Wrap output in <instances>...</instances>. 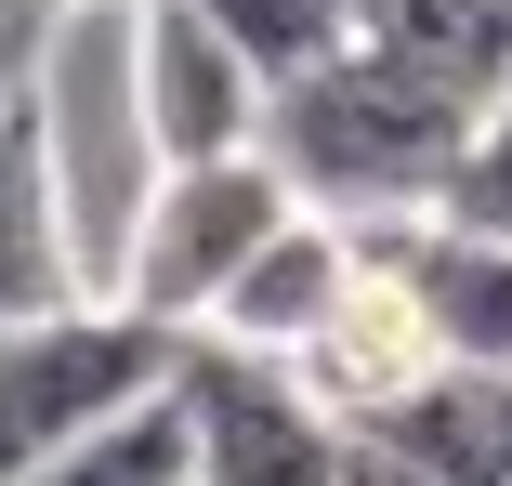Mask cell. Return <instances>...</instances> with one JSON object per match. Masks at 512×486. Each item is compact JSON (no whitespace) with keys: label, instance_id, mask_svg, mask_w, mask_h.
<instances>
[{"label":"cell","instance_id":"6da1fadb","mask_svg":"<svg viewBox=\"0 0 512 486\" xmlns=\"http://www.w3.org/2000/svg\"><path fill=\"white\" fill-rule=\"evenodd\" d=\"M250 145L276 158V184L302 211H329V224H407V211L447 198V171L473 145V92H447L421 66L342 40V53L289 66L263 92V132Z\"/></svg>","mask_w":512,"mask_h":486},{"label":"cell","instance_id":"7a4b0ae2","mask_svg":"<svg viewBox=\"0 0 512 486\" xmlns=\"http://www.w3.org/2000/svg\"><path fill=\"white\" fill-rule=\"evenodd\" d=\"M171 368H184V329L145 316L132 289H53V303L0 316V486L53 460L66 434L145 408Z\"/></svg>","mask_w":512,"mask_h":486},{"label":"cell","instance_id":"3957f363","mask_svg":"<svg viewBox=\"0 0 512 486\" xmlns=\"http://www.w3.org/2000/svg\"><path fill=\"white\" fill-rule=\"evenodd\" d=\"M289 211H302V198L276 184V158H263V145H237V158H158V184L132 198V224H119L106 289H132L145 316L197 329V316L224 303V276H237Z\"/></svg>","mask_w":512,"mask_h":486},{"label":"cell","instance_id":"277c9868","mask_svg":"<svg viewBox=\"0 0 512 486\" xmlns=\"http://www.w3.org/2000/svg\"><path fill=\"white\" fill-rule=\"evenodd\" d=\"M171 395H184L197 486H342V421L289 381V355H250V342L184 329Z\"/></svg>","mask_w":512,"mask_h":486},{"label":"cell","instance_id":"5b68a950","mask_svg":"<svg viewBox=\"0 0 512 486\" xmlns=\"http://www.w3.org/2000/svg\"><path fill=\"white\" fill-rule=\"evenodd\" d=\"M289 381H302L342 434H355V421H394L421 381H447V342H434L421 289H407V263H394V224H355L329 316L289 342Z\"/></svg>","mask_w":512,"mask_h":486},{"label":"cell","instance_id":"8992f818","mask_svg":"<svg viewBox=\"0 0 512 486\" xmlns=\"http://www.w3.org/2000/svg\"><path fill=\"white\" fill-rule=\"evenodd\" d=\"M119 14H132V132H145V158H237L263 132L250 53L197 0H119Z\"/></svg>","mask_w":512,"mask_h":486},{"label":"cell","instance_id":"52a82bcc","mask_svg":"<svg viewBox=\"0 0 512 486\" xmlns=\"http://www.w3.org/2000/svg\"><path fill=\"white\" fill-rule=\"evenodd\" d=\"M92 289V263L66 250V119H53V66L27 106H0V316Z\"/></svg>","mask_w":512,"mask_h":486},{"label":"cell","instance_id":"ba28073f","mask_svg":"<svg viewBox=\"0 0 512 486\" xmlns=\"http://www.w3.org/2000/svg\"><path fill=\"white\" fill-rule=\"evenodd\" d=\"M394 263H407V289H421L447 368L512 381V237L499 224H460V211H407L394 224Z\"/></svg>","mask_w":512,"mask_h":486},{"label":"cell","instance_id":"9c48e42d","mask_svg":"<svg viewBox=\"0 0 512 486\" xmlns=\"http://www.w3.org/2000/svg\"><path fill=\"white\" fill-rule=\"evenodd\" d=\"M342 250H355V224H329V211H289L237 276H224V303L197 316L211 342H250V355H289L302 329L329 316V289H342Z\"/></svg>","mask_w":512,"mask_h":486},{"label":"cell","instance_id":"30bf717a","mask_svg":"<svg viewBox=\"0 0 512 486\" xmlns=\"http://www.w3.org/2000/svg\"><path fill=\"white\" fill-rule=\"evenodd\" d=\"M355 40L486 106V92L512 79V0H355Z\"/></svg>","mask_w":512,"mask_h":486},{"label":"cell","instance_id":"8fae6325","mask_svg":"<svg viewBox=\"0 0 512 486\" xmlns=\"http://www.w3.org/2000/svg\"><path fill=\"white\" fill-rule=\"evenodd\" d=\"M14 486H197V447H184V395L158 381L145 408H119V421L66 434V447H53V460H27Z\"/></svg>","mask_w":512,"mask_h":486},{"label":"cell","instance_id":"7c38bea8","mask_svg":"<svg viewBox=\"0 0 512 486\" xmlns=\"http://www.w3.org/2000/svg\"><path fill=\"white\" fill-rule=\"evenodd\" d=\"M197 14H211L237 53H250V79L276 92L289 66H316V53H342L355 40V0H197Z\"/></svg>","mask_w":512,"mask_h":486},{"label":"cell","instance_id":"4fadbf2b","mask_svg":"<svg viewBox=\"0 0 512 486\" xmlns=\"http://www.w3.org/2000/svg\"><path fill=\"white\" fill-rule=\"evenodd\" d=\"M434 211H460V224H499L512 237V79L473 106V145H460V171H447V198Z\"/></svg>","mask_w":512,"mask_h":486},{"label":"cell","instance_id":"5bb4252c","mask_svg":"<svg viewBox=\"0 0 512 486\" xmlns=\"http://www.w3.org/2000/svg\"><path fill=\"white\" fill-rule=\"evenodd\" d=\"M342 486H460V473L421 460V447H394V434H342Z\"/></svg>","mask_w":512,"mask_h":486},{"label":"cell","instance_id":"9a60e30c","mask_svg":"<svg viewBox=\"0 0 512 486\" xmlns=\"http://www.w3.org/2000/svg\"><path fill=\"white\" fill-rule=\"evenodd\" d=\"M40 66H53V14H14V0H0V106H27Z\"/></svg>","mask_w":512,"mask_h":486},{"label":"cell","instance_id":"2e32d148","mask_svg":"<svg viewBox=\"0 0 512 486\" xmlns=\"http://www.w3.org/2000/svg\"><path fill=\"white\" fill-rule=\"evenodd\" d=\"M473 486H512V381H486V447H473Z\"/></svg>","mask_w":512,"mask_h":486},{"label":"cell","instance_id":"e0dca14e","mask_svg":"<svg viewBox=\"0 0 512 486\" xmlns=\"http://www.w3.org/2000/svg\"><path fill=\"white\" fill-rule=\"evenodd\" d=\"M14 14H53V27H66V14H92V0H14Z\"/></svg>","mask_w":512,"mask_h":486}]
</instances>
